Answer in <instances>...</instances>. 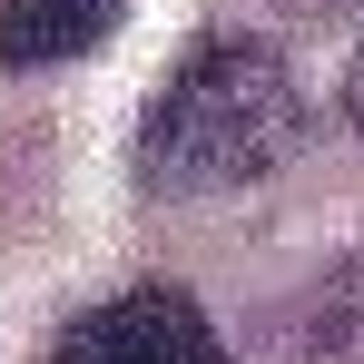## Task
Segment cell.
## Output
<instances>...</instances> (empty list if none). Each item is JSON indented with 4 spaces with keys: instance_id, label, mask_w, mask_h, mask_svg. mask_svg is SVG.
<instances>
[{
    "instance_id": "6da1fadb",
    "label": "cell",
    "mask_w": 364,
    "mask_h": 364,
    "mask_svg": "<svg viewBox=\"0 0 364 364\" xmlns=\"http://www.w3.org/2000/svg\"><path fill=\"white\" fill-rule=\"evenodd\" d=\"M305 138V89L266 40H207L138 119V187L148 197H227L286 168Z\"/></svg>"
},
{
    "instance_id": "7a4b0ae2",
    "label": "cell",
    "mask_w": 364,
    "mask_h": 364,
    "mask_svg": "<svg viewBox=\"0 0 364 364\" xmlns=\"http://www.w3.org/2000/svg\"><path fill=\"white\" fill-rule=\"evenodd\" d=\"M50 364H237V355L217 345V325H207L187 296L138 286V296L89 305V315L60 335V355H50Z\"/></svg>"
},
{
    "instance_id": "3957f363",
    "label": "cell",
    "mask_w": 364,
    "mask_h": 364,
    "mask_svg": "<svg viewBox=\"0 0 364 364\" xmlns=\"http://www.w3.org/2000/svg\"><path fill=\"white\" fill-rule=\"evenodd\" d=\"M128 20V0H0V69H60L99 50Z\"/></svg>"
},
{
    "instance_id": "277c9868",
    "label": "cell",
    "mask_w": 364,
    "mask_h": 364,
    "mask_svg": "<svg viewBox=\"0 0 364 364\" xmlns=\"http://www.w3.org/2000/svg\"><path fill=\"white\" fill-rule=\"evenodd\" d=\"M315 315H325V335H335V345L364 335V256H345V266L325 276V305H315Z\"/></svg>"
},
{
    "instance_id": "5b68a950",
    "label": "cell",
    "mask_w": 364,
    "mask_h": 364,
    "mask_svg": "<svg viewBox=\"0 0 364 364\" xmlns=\"http://www.w3.org/2000/svg\"><path fill=\"white\" fill-rule=\"evenodd\" d=\"M345 119L364 128V50H355V60H345Z\"/></svg>"
}]
</instances>
